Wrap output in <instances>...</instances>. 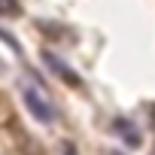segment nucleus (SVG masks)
<instances>
[{
  "label": "nucleus",
  "mask_w": 155,
  "mask_h": 155,
  "mask_svg": "<svg viewBox=\"0 0 155 155\" xmlns=\"http://www.w3.org/2000/svg\"><path fill=\"white\" fill-rule=\"evenodd\" d=\"M113 131H116L128 146H140V131H137L128 119H116V122H113Z\"/></svg>",
  "instance_id": "nucleus-3"
},
{
  "label": "nucleus",
  "mask_w": 155,
  "mask_h": 155,
  "mask_svg": "<svg viewBox=\"0 0 155 155\" xmlns=\"http://www.w3.org/2000/svg\"><path fill=\"white\" fill-rule=\"evenodd\" d=\"M43 61L52 67V73L58 76V79H64L67 85H82V79H79V76H76V73H73V70H70V67L55 55V52H43Z\"/></svg>",
  "instance_id": "nucleus-2"
},
{
  "label": "nucleus",
  "mask_w": 155,
  "mask_h": 155,
  "mask_svg": "<svg viewBox=\"0 0 155 155\" xmlns=\"http://www.w3.org/2000/svg\"><path fill=\"white\" fill-rule=\"evenodd\" d=\"M18 12H21L18 0H0V15H3V18H15Z\"/></svg>",
  "instance_id": "nucleus-4"
},
{
  "label": "nucleus",
  "mask_w": 155,
  "mask_h": 155,
  "mask_svg": "<svg viewBox=\"0 0 155 155\" xmlns=\"http://www.w3.org/2000/svg\"><path fill=\"white\" fill-rule=\"evenodd\" d=\"M61 155H76V146H73L70 140H64V143H61Z\"/></svg>",
  "instance_id": "nucleus-5"
},
{
  "label": "nucleus",
  "mask_w": 155,
  "mask_h": 155,
  "mask_svg": "<svg viewBox=\"0 0 155 155\" xmlns=\"http://www.w3.org/2000/svg\"><path fill=\"white\" fill-rule=\"evenodd\" d=\"M21 97H25V107L31 110V116L43 125H52L55 122V107L49 104V97L37 88V85H25L21 88Z\"/></svg>",
  "instance_id": "nucleus-1"
}]
</instances>
